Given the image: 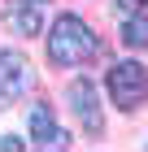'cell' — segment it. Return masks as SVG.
<instances>
[{"instance_id":"1","label":"cell","mask_w":148,"mask_h":152,"mask_svg":"<svg viewBox=\"0 0 148 152\" xmlns=\"http://www.w3.org/2000/svg\"><path fill=\"white\" fill-rule=\"evenodd\" d=\"M96 52H100V39H96V31H91L83 18L61 13L57 22H52V31H48V61H52V65L74 70V65L91 61Z\"/></svg>"},{"instance_id":"2","label":"cell","mask_w":148,"mask_h":152,"mask_svg":"<svg viewBox=\"0 0 148 152\" xmlns=\"http://www.w3.org/2000/svg\"><path fill=\"white\" fill-rule=\"evenodd\" d=\"M105 87H109V100L122 113H131L148 100V70L139 61H113L109 74H105Z\"/></svg>"},{"instance_id":"3","label":"cell","mask_w":148,"mask_h":152,"mask_svg":"<svg viewBox=\"0 0 148 152\" xmlns=\"http://www.w3.org/2000/svg\"><path fill=\"white\" fill-rule=\"evenodd\" d=\"M66 100H70V109H74V117L83 122L87 135H100L105 130V113H100V104H96V83L91 78H74L66 87Z\"/></svg>"},{"instance_id":"4","label":"cell","mask_w":148,"mask_h":152,"mask_svg":"<svg viewBox=\"0 0 148 152\" xmlns=\"http://www.w3.org/2000/svg\"><path fill=\"white\" fill-rule=\"evenodd\" d=\"M4 26H9L13 35H39L44 31V0H9V9H4Z\"/></svg>"},{"instance_id":"5","label":"cell","mask_w":148,"mask_h":152,"mask_svg":"<svg viewBox=\"0 0 148 152\" xmlns=\"http://www.w3.org/2000/svg\"><path fill=\"white\" fill-rule=\"evenodd\" d=\"M31 87V65L18 52H0V104L4 100H18V96Z\"/></svg>"},{"instance_id":"6","label":"cell","mask_w":148,"mask_h":152,"mask_svg":"<svg viewBox=\"0 0 148 152\" xmlns=\"http://www.w3.org/2000/svg\"><path fill=\"white\" fill-rule=\"evenodd\" d=\"M31 143H39V148H66L70 143V135L61 130V122L52 117L48 104H35L31 109Z\"/></svg>"},{"instance_id":"7","label":"cell","mask_w":148,"mask_h":152,"mask_svg":"<svg viewBox=\"0 0 148 152\" xmlns=\"http://www.w3.org/2000/svg\"><path fill=\"white\" fill-rule=\"evenodd\" d=\"M122 44L135 48V52H148V13H139V18H122Z\"/></svg>"},{"instance_id":"8","label":"cell","mask_w":148,"mask_h":152,"mask_svg":"<svg viewBox=\"0 0 148 152\" xmlns=\"http://www.w3.org/2000/svg\"><path fill=\"white\" fill-rule=\"evenodd\" d=\"M118 13L122 18H139V13H148V0H118Z\"/></svg>"},{"instance_id":"9","label":"cell","mask_w":148,"mask_h":152,"mask_svg":"<svg viewBox=\"0 0 148 152\" xmlns=\"http://www.w3.org/2000/svg\"><path fill=\"white\" fill-rule=\"evenodd\" d=\"M0 148H22V139H13V135H0Z\"/></svg>"}]
</instances>
